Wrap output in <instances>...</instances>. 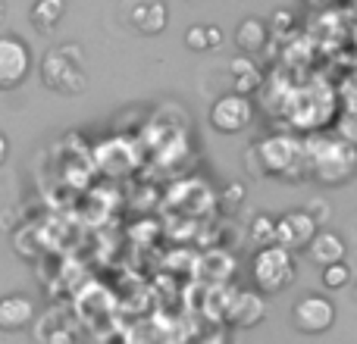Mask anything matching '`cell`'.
I'll list each match as a JSON object with an SVG mask.
<instances>
[{"mask_svg":"<svg viewBox=\"0 0 357 344\" xmlns=\"http://www.w3.org/2000/svg\"><path fill=\"white\" fill-rule=\"evenodd\" d=\"M307 175L323 188H339L357 172V144L345 138H310L304 141Z\"/></svg>","mask_w":357,"mask_h":344,"instance_id":"1","label":"cell"},{"mask_svg":"<svg viewBox=\"0 0 357 344\" xmlns=\"http://www.w3.org/2000/svg\"><path fill=\"white\" fill-rule=\"evenodd\" d=\"M41 81L44 88H50L54 94H63V97H75L88 88V60L82 44L66 41L50 47L47 54L41 56Z\"/></svg>","mask_w":357,"mask_h":344,"instance_id":"2","label":"cell"},{"mask_svg":"<svg viewBox=\"0 0 357 344\" xmlns=\"http://www.w3.org/2000/svg\"><path fill=\"white\" fill-rule=\"evenodd\" d=\"M298 276V263L295 253L282 244H270V247H257L251 257V282L257 291H264L266 297L282 295Z\"/></svg>","mask_w":357,"mask_h":344,"instance_id":"3","label":"cell"},{"mask_svg":"<svg viewBox=\"0 0 357 344\" xmlns=\"http://www.w3.org/2000/svg\"><path fill=\"white\" fill-rule=\"evenodd\" d=\"M254 154L260 160V169L276 178H301L307 172V157H304V141L295 135H266L264 141L254 144Z\"/></svg>","mask_w":357,"mask_h":344,"instance_id":"4","label":"cell"},{"mask_svg":"<svg viewBox=\"0 0 357 344\" xmlns=\"http://www.w3.org/2000/svg\"><path fill=\"white\" fill-rule=\"evenodd\" d=\"M291 326L301 335H323L335 326V304L320 291H307L291 304Z\"/></svg>","mask_w":357,"mask_h":344,"instance_id":"5","label":"cell"},{"mask_svg":"<svg viewBox=\"0 0 357 344\" xmlns=\"http://www.w3.org/2000/svg\"><path fill=\"white\" fill-rule=\"evenodd\" d=\"M254 123V100L251 94H241V91H229L222 97L213 100L210 107V125L222 135H238L245 132L248 125Z\"/></svg>","mask_w":357,"mask_h":344,"instance_id":"6","label":"cell"},{"mask_svg":"<svg viewBox=\"0 0 357 344\" xmlns=\"http://www.w3.org/2000/svg\"><path fill=\"white\" fill-rule=\"evenodd\" d=\"M31 72V50L19 35H0V91H16Z\"/></svg>","mask_w":357,"mask_h":344,"instance_id":"7","label":"cell"},{"mask_svg":"<svg viewBox=\"0 0 357 344\" xmlns=\"http://www.w3.org/2000/svg\"><path fill=\"white\" fill-rule=\"evenodd\" d=\"M270 310V297L257 288H241L226 301V316L222 320L235 329H254L266 320Z\"/></svg>","mask_w":357,"mask_h":344,"instance_id":"8","label":"cell"},{"mask_svg":"<svg viewBox=\"0 0 357 344\" xmlns=\"http://www.w3.org/2000/svg\"><path fill=\"white\" fill-rule=\"evenodd\" d=\"M317 232H320V222L310 216V210H285L282 216H279V228H276V244L289 247L291 253L298 251H307L310 241L317 238Z\"/></svg>","mask_w":357,"mask_h":344,"instance_id":"9","label":"cell"},{"mask_svg":"<svg viewBox=\"0 0 357 344\" xmlns=\"http://www.w3.org/2000/svg\"><path fill=\"white\" fill-rule=\"evenodd\" d=\"M38 316V304L25 291H10L0 297V332H25Z\"/></svg>","mask_w":357,"mask_h":344,"instance_id":"10","label":"cell"},{"mask_svg":"<svg viewBox=\"0 0 357 344\" xmlns=\"http://www.w3.org/2000/svg\"><path fill=\"white\" fill-rule=\"evenodd\" d=\"M169 6L163 0H135L129 3V25L144 38H154L167 29Z\"/></svg>","mask_w":357,"mask_h":344,"instance_id":"11","label":"cell"},{"mask_svg":"<svg viewBox=\"0 0 357 344\" xmlns=\"http://www.w3.org/2000/svg\"><path fill=\"white\" fill-rule=\"evenodd\" d=\"M304 253H307V260L314 266L326 269V266L342 263V260L348 257V244H345V238H342L339 232H333V228H320V232H317V238L310 241V247Z\"/></svg>","mask_w":357,"mask_h":344,"instance_id":"12","label":"cell"},{"mask_svg":"<svg viewBox=\"0 0 357 344\" xmlns=\"http://www.w3.org/2000/svg\"><path fill=\"white\" fill-rule=\"evenodd\" d=\"M266 38H270V29H266V22L257 16H245L235 25V47H238L241 54H257V50H264Z\"/></svg>","mask_w":357,"mask_h":344,"instance_id":"13","label":"cell"},{"mask_svg":"<svg viewBox=\"0 0 357 344\" xmlns=\"http://www.w3.org/2000/svg\"><path fill=\"white\" fill-rule=\"evenodd\" d=\"M63 16H66V0H35L29 10V19L38 31H54Z\"/></svg>","mask_w":357,"mask_h":344,"instance_id":"14","label":"cell"},{"mask_svg":"<svg viewBox=\"0 0 357 344\" xmlns=\"http://www.w3.org/2000/svg\"><path fill=\"white\" fill-rule=\"evenodd\" d=\"M276 228H279V216L270 213H257L248 226V238H251L254 247H270L276 244Z\"/></svg>","mask_w":357,"mask_h":344,"instance_id":"15","label":"cell"},{"mask_svg":"<svg viewBox=\"0 0 357 344\" xmlns=\"http://www.w3.org/2000/svg\"><path fill=\"white\" fill-rule=\"evenodd\" d=\"M229 69H232V75H235V91L251 94L254 88L260 85V69L254 66V60H248V54L235 56V60L229 63Z\"/></svg>","mask_w":357,"mask_h":344,"instance_id":"16","label":"cell"},{"mask_svg":"<svg viewBox=\"0 0 357 344\" xmlns=\"http://www.w3.org/2000/svg\"><path fill=\"white\" fill-rule=\"evenodd\" d=\"M320 279H323V288L326 291H342L351 285V269H348V263L342 260V263L326 266V269L320 272Z\"/></svg>","mask_w":357,"mask_h":344,"instance_id":"17","label":"cell"},{"mask_svg":"<svg viewBox=\"0 0 357 344\" xmlns=\"http://www.w3.org/2000/svg\"><path fill=\"white\" fill-rule=\"evenodd\" d=\"M185 47L195 50V54L213 50V44H210V31H207V25H191V29L185 31Z\"/></svg>","mask_w":357,"mask_h":344,"instance_id":"18","label":"cell"},{"mask_svg":"<svg viewBox=\"0 0 357 344\" xmlns=\"http://www.w3.org/2000/svg\"><path fill=\"white\" fill-rule=\"evenodd\" d=\"M307 210H310V216H314V219L320 222V226L329 219V203H326V201H314Z\"/></svg>","mask_w":357,"mask_h":344,"instance_id":"19","label":"cell"},{"mask_svg":"<svg viewBox=\"0 0 357 344\" xmlns=\"http://www.w3.org/2000/svg\"><path fill=\"white\" fill-rule=\"evenodd\" d=\"M197 344H232V341H229L226 332H207Z\"/></svg>","mask_w":357,"mask_h":344,"instance_id":"20","label":"cell"},{"mask_svg":"<svg viewBox=\"0 0 357 344\" xmlns=\"http://www.w3.org/2000/svg\"><path fill=\"white\" fill-rule=\"evenodd\" d=\"M6 157H10V138H6L3 132H0V166L6 163Z\"/></svg>","mask_w":357,"mask_h":344,"instance_id":"21","label":"cell"},{"mask_svg":"<svg viewBox=\"0 0 357 344\" xmlns=\"http://www.w3.org/2000/svg\"><path fill=\"white\" fill-rule=\"evenodd\" d=\"M207 31H210V44H213V47L216 44H222V31L216 29V25H207Z\"/></svg>","mask_w":357,"mask_h":344,"instance_id":"22","label":"cell"},{"mask_svg":"<svg viewBox=\"0 0 357 344\" xmlns=\"http://www.w3.org/2000/svg\"><path fill=\"white\" fill-rule=\"evenodd\" d=\"M6 22V0H0V25Z\"/></svg>","mask_w":357,"mask_h":344,"instance_id":"23","label":"cell"}]
</instances>
